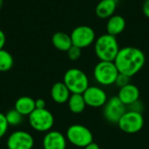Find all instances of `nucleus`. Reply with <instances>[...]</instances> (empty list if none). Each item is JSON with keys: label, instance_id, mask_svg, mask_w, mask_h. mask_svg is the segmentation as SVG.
<instances>
[{"label": "nucleus", "instance_id": "ddd939ff", "mask_svg": "<svg viewBox=\"0 0 149 149\" xmlns=\"http://www.w3.org/2000/svg\"><path fill=\"white\" fill-rule=\"evenodd\" d=\"M117 97L119 100L127 107L138 101L140 99V89L134 84L129 83L128 85L119 89Z\"/></svg>", "mask_w": 149, "mask_h": 149}, {"label": "nucleus", "instance_id": "c85d7f7f", "mask_svg": "<svg viewBox=\"0 0 149 149\" xmlns=\"http://www.w3.org/2000/svg\"><path fill=\"white\" fill-rule=\"evenodd\" d=\"M83 149H101V148H100V147L97 143H95V142H92L91 144H89L88 146H86V148H84Z\"/></svg>", "mask_w": 149, "mask_h": 149}, {"label": "nucleus", "instance_id": "39448f33", "mask_svg": "<svg viewBox=\"0 0 149 149\" xmlns=\"http://www.w3.org/2000/svg\"><path fill=\"white\" fill-rule=\"evenodd\" d=\"M67 141L77 148H84L93 142V134L86 126L74 124L70 126L65 134Z\"/></svg>", "mask_w": 149, "mask_h": 149}, {"label": "nucleus", "instance_id": "9b49d317", "mask_svg": "<svg viewBox=\"0 0 149 149\" xmlns=\"http://www.w3.org/2000/svg\"><path fill=\"white\" fill-rule=\"evenodd\" d=\"M34 139L25 131H15L7 139L8 149H32Z\"/></svg>", "mask_w": 149, "mask_h": 149}, {"label": "nucleus", "instance_id": "f3484780", "mask_svg": "<svg viewBox=\"0 0 149 149\" xmlns=\"http://www.w3.org/2000/svg\"><path fill=\"white\" fill-rule=\"evenodd\" d=\"M52 43L57 50L61 52H67L72 45L71 36L63 31L55 32L52 37Z\"/></svg>", "mask_w": 149, "mask_h": 149}, {"label": "nucleus", "instance_id": "cd10ccee", "mask_svg": "<svg viewBox=\"0 0 149 149\" xmlns=\"http://www.w3.org/2000/svg\"><path fill=\"white\" fill-rule=\"evenodd\" d=\"M6 42V37L5 34L3 33V31L2 30H0V50H2L5 45Z\"/></svg>", "mask_w": 149, "mask_h": 149}, {"label": "nucleus", "instance_id": "b1692460", "mask_svg": "<svg viewBox=\"0 0 149 149\" xmlns=\"http://www.w3.org/2000/svg\"><path fill=\"white\" fill-rule=\"evenodd\" d=\"M8 127H9V124L7 122L5 114L0 113V139L5 135V134L7 133Z\"/></svg>", "mask_w": 149, "mask_h": 149}, {"label": "nucleus", "instance_id": "aec40b11", "mask_svg": "<svg viewBox=\"0 0 149 149\" xmlns=\"http://www.w3.org/2000/svg\"><path fill=\"white\" fill-rule=\"evenodd\" d=\"M14 64V59L12 55L2 49L0 50V72H7L9 70H10L13 66Z\"/></svg>", "mask_w": 149, "mask_h": 149}, {"label": "nucleus", "instance_id": "9d476101", "mask_svg": "<svg viewBox=\"0 0 149 149\" xmlns=\"http://www.w3.org/2000/svg\"><path fill=\"white\" fill-rule=\"evenodd\" d=\"M82 95L86 106L94 108L104 107L108 100L106 91L97 86H89Z\"/></svg>", "mask_w": 149, "mask_h": 149}, {"label": "nucleus", "instance_id": "20e7f679", "mask_svg": "<svg viewBox=\"0 0 149 149\" xmlns=\"http://www.w3.org/2000/svg\"><path fill=\"white\" fill-rule=\"evenodd\" d=\"M63 82L67 86L71 93L82 94L90 86L87 75L80 69L71 68L64 75Z\"/></svg>", "mask_w": 149, "mask_h": 149}, {"label": "nucleus", "instance_id": "7ed1b4c3", "mask_svg": "<svg viewBox=\"0 0 149 149\" xmlns=\"http://www.w3.org/2000/svg\"><path fill=\"white\" fill-rule=\"evenodd\" d=\"M119 73L113 61H100L93 69L95 81L103 86L114 85Z\"/></svg>", "mask_w": 149, "mask_h": 149}, {"label": "nucleus", "instance_id": "0eeeda50", "mask_svg": "<svg viewBox=\"0 0 149 149\" xmlns=\"http://www.w3.org/2000/svg\"><path fill=\"white\" fill-rule=\"evenodd\" d=\"M144 117L142 113L127 110L117 123L119 128L128 134L140 132L144 127Z\"/></svg>", "mask_w": 149, "mask_h": 149}, {"label": "nucleus", "instance_id": "dca6fc26", "mask_svg": "<svg viewBox=\"0 0 149 149\" xmlns=\"http://www.w3.org/2000/svg\"><path fill=\"white\" fill-rule=\"evenodd\" d=\"M126 28V20L120 15H113L107 22V31L112 36H118Z\"/></svg>", "mask_w": 149, "mask_h": 149}, {"label": "nucleus", "instance_id": "f03ea898", "mask_svg": "<svg viewBox=\"0 0 149 149\" xmlns=\"http://www.w3.org/2000/svg\"><path fill=\"white\" fill-rule=\"evenodd\" d=\"M119 51L116 37L108 33L101 35L94 42V52L100 61H114Z\"/></svg>", "mask_w": 149, "mask_h": 149}, {"label": "nucleus", "instance_id": "bb28decb", "mask_svg": "<svg viewBox=\"0 0 149 149\" xmlns=\"http://www.w3.org/2000/svg\"><path fill=\"white\" fill-rule=\"evenodd\" d=\"M142 11L144 15L149 18V0H145L142 4Z\"/></svg>", "mask_w": 149, "mask_h": 149}, {"label": "nucleus", "instance_id": "412c9836", "mask_svg": "<svg viewBox=\"0 0 149 149\" xmlns=\"http://www.w3.org/2000/svg\"><path fill=\"white\" fill-rule=\"evenodd\" d=\"M5 117L9 126H17L23 120V115L20 114L15 108L8 111L5 113Z\"/></svg>", "mask_w": 149, "mask_h": 149}, {"label": "nucleus", "instance_id": "a878e982", "mask_svg": "<svg viewBox=\"0 0 149 149\" xmlns=\"http://www.w3.org/2000/svg\"><path fill=\"white\" fill-rule=\"evenodd\" d=\"M45 106H46V103H45V100H43V99H38V100H35L36 109H44V108H45Z\"/></svg>", "mask_w": 149, "mask_h": 149}, {"label": "nucleus", "instance_id": "f257e3e1", "mask_svg": "<svg viewBox=\"0 0 149 149\" xmlns=\"http://www.w3.org/2000/svg\"><path fill=\"white\" fill-rule=\"evenodd\" d=\"M113 62L120 73L131 78L143 68L146 63V56L141 49L127 46L120 49Z\"/></svg>", "mask_w": 149, "mask_h": 149}, {"label": "nucleus", "instance_id": "6ab92c4d", "mask_svg": "<svg viewBox=\"0 0 149 149\" xmlns=\"http://www.w3.org/2000/svg\"><path fill=\"white\" fill-rule=\"evenodd\" d=\"M67 104L69 110L75 114H79L83 113L86 107L84 97L82 94L79 93H72L67 101Z\"/></svg>", "mask_w": 149, "mask_h": 149}, {"label": "nucleus", "instance_id": "6e6552de", "mask_svg": "<svg viewBox=\"0 0 149 149\" xmlns=\"http://www.w3.org/2000/svg\"><path fill=\"white\" fill-rule=\"evenodd\" d=\"M72 45L80 49L86 48L95 42V31L88 25H79L74 28L71 33Z\"/></svg>", "mask_w": 149, "mask_h": 149}, {"label": "nucleus", "instance_id": "423d86ee", "mask_svg": "<svg viewBox=\"0 0 149 149\" xmlns=\"http://www.w3.org/2000/svg\"><path fill=\"white\" fill-rule=\"evenodd\" d=\"M30 126L38 132L47 133L51 131L54 125V116L47 110L44 109H35L29 116Z\"/></svg>", "mask_w": 149, "mask_h": 149}, {"label": "nucleus", "instance_id": "4468645a", "mask_svg": "<svg viewBox=\"0 0 149 149\" xmlns=\"http://www.w3.org/2000/svg\"><path fill=\"white\" fill-rule=\"evenodd\" d=\"M71 92L67 88V86L65 85V83L62 82H56L53 84L51 89V97L52 100L58 104H65L67 103L70 96Z\"/></svg>", "mask_w": 149, "mask_h": 149}, {"label": "nucleus", "instance_id": "2eb2a0df", "mask_svg": "<svg viewBox=\"0 0 149 149\" xmlns=\"http://www.w3.org/2000/svg\"><path fill=\"white\" fill-rule=\"evenodd\" d=\"M117 8V0H100L95 9L96 15L101 19H108L114 15Z\"/></svg>", "mask_w": 149, "mask_h": 149}, {"label": "nucleus", "instance_id": "a211bd4d", "mask_svg": "<svg viewBox=\"0 0 149 149\" xmlns=\"http://www.w3.org/2000/svg\"><path fill=\"white\" fill-rule=\"evenodd\" d=\"M15 109L23 116H29L35 109V100L28 96L18 98L15 102Z\"/></svg>", "mask_w": 149, "mask_h": 149}, {"label": "nucleus", "instance_id": "393cba45", "mask_svg": "<svg viewBox=\"0 0 149 149\" xmlns=\"http://www.w3.org/2000/svg\"><path fill=\"white\" fill-rule=\"evenodd\" d=\"M142 105L141 103L140 102V100L136 102H134V104L130 105L129 106V110L131 111H134V112H138V113H142Z\"/></svg>", "mask_w": 149, "mask_h": 149}, {"label": "nucleus", "instance_id": "f8f14e48", "mask_svg": "<svg viewBox=\"0 0 149 149\" xmlns=\"http://www.w3.org/2000/svg\"><path fill=\"white\" fill-rule=\"evenodd\" d=\"M66 137L58 131H49L43 139L44 149H65Z\"/></svg>", "mask_w": 149, "mask_h": 149}, {"label": "nucleus", "instance_id": "1a4fd4ad", "mask_svg": "<svg viewBox=\"0 0 149 149\" xmlns=\"http://www.w3.org/2000/svg\"><path fill=\"white\" fill-rule=\"evenodd\" d=\"M127 111V106L124 105L117 96L108 99L103 107L104 118L112 124H117Z\"/></svg>", "mask_w": 149, "mask_h": 149}, {"label": "nucleus", "instance_id": "4be33fe9", "mask_svg": "<svg viewBox=\"0 0 149 149\" xmlns=\"http://www.w3.org/2000/svg\"><path fill=\"white\" fill-rule=\"evenodd\" d=\"M66 52H67V56H68L69 59L72 61H76V60L79 59V58L81 57V49L73 45Z\"/></svg>", "mask_w": 149, "mask_h": 149}, {"label": "nucleus", "instance_id": "c756f323", "mask_svg": "<svg viewBox=\"0 0 149 149\" xmlns=\"http://www.w3.org/2000/svg\"><path fill=\"white\" fill-rule=\"evenodd\" d=\"M3 0H0V10L3 8Z\"/></svg>", "mask_w": 149, "mask_h": 149}, {"label": "nucleus", "instance_id": "5701e85b", "mask_svg": "<svg viewBox=\"0 0 149 149\" xmlns=\"http://www.w3.org/2000/svg\"><path fill=\"white\" fill-rule=\"evenodd\" d=\"M129 83H130V77L125 75V74H122V73H119V75H118V77H117V79L115 80L114 85L116 86H118L119 89H120V88L128 85Z\"/></svg>", "mask_w": 149, "mask_h": 149}]
</instances>
